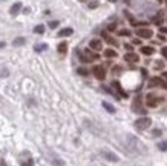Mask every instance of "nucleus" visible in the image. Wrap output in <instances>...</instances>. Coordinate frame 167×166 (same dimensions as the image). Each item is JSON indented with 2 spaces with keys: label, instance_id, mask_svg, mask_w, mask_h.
Masks as SVG:
<instances>
[{
  "label": "nucleus",
  "instance_id": "f257e3e1",
  "mask_svg": "<svg viewBox=\"0 0 167 166\" xmlns=\"http://www.w3.org/2000/svg\"><path fill=\"white\" fill-rule=\"evenodd\" d=\"M133 125H135V128L138 131H144V129H147V128L152 125V120L149 117H139V119L135 120Z\"/></svg>",
  "mask_w": 167,
  "mask_h": 166
},
{
  "label": "nucleus",
  "instance_id": "f03ea898",
  "mask_svg": "<svg viewBox=\"0 0 167 166\" xmlns=\"http://www.w3.org/2000/svg\"><path fill=\"white\" fill-rule=\"evenodd\" d=\"M161 100H163V98H161V97H157L155 94H147L146 103H147L149 108H157V106L160 105V101H161Z\"/></svg>",
  "mask_w": 167,
  "mask_h": 166
},
{
  "label": "nucleus",
  "instance_id": "7ed1b4c3",
  "mask_svg": "<svg viewBox=\"0 0 167 166\" xmlns=\"http://www.w3.org/2000/svg\"><path fill=\"white\" fill-rule=\"evenodd\" d=\"M129 140H130V148L135 151V152H146V149H144V146L141 145V142L138 138H135V137H132V135H129Z\"/></svg>",
  "mask_w": 167,
  "mask_h": 166
},
{
  "label": "nucleus",
  "instance_id": "20e7f679",
  "mask_svg": "<svg viewBox=\"0 0 167 166\" xmlns=\"http://www.w3.org/2000/svg\"><path fill=\"white\" fill-rule=\"evenodd\" d=\"M136 35L139 37V39H150V37L153 35V31L150 28H138Z\"/></svg>",
  "mask_w": 167,
  "mask_h": 166
},
{
  "label": "nucleus",
  "instance_id": "39448f33",
  "mask_svg": "<svg viewBox=\"0 0 167 166\" xmlns=\"http://www.w3.org/2000/svg\"><path fill=\"white\" fill-rule=\"evenodd\" d=\"M92 72L95 75V79H98V80H104L106 79V69L103 66H94Z\"/></svg>",
  "mask_w": 167,
  "mask_h": 166
},
{
  "label": "nucleus",
  "instance_id": "423d86ee",
  "mask_svg": "<svg viewBox=\"0 0 167 166\" xmlns=\"http://www.w3.org/2000/svg\"><path fill=\"white\" fill-rule=\"evenodd\" d=\"M89 48L94 49V51H101L103 49V42L100 39H92L89 42Z\"/></svg>",
  "mask_w": 167,
  "mask_h": 166
},
{
  "label": "nucleus",
  "instance_id": "0eeeda50",
  "mask_svg": "<svg viewBox=\"0 0 167 166\" xmlns=\"http://www.w3.org/2000/svg\"><path fill=\"white\" fill-rule=\"evenodd\" d=\"M101 155L104 157L106 160H109V161H118V160H120L117 155L113 154V152H110V151H106V149H104V151H101Z\"/></svg>",
  "mask_w": 167,
  "mask_h": 166
},
{
  "label": "nucleus",
  "instance_id": "6e6552de",
  "mask_svg": "<svg viewBox=\"0 0 167 166\" xmlns=\"http://www.w3.org/2000/svg\"><path fill=\"white\" fill-rule=\"evenodd\" d=\"M112 86H113L115 89H117V92L120 94V97H124V98L127 97V94H126V91H124V89L121 88V83H120L118 80H113V82H112Z\"/></svg>",
  "mask_w": 167,
  "mask_h": 166
},
{
  "label": "nucleus",
  "instance_id": "1a4fd4ad",
  "mask_svg": "<svg viewBox=\"0 0 167 166\" xmlns=\"http://www.w3.org/2000/svg\"><path fill=\"white\" fill-rule=\"evenodd\" d=\"M124 60L129 62V63H136V62L139 60V57H138L135 53H127V54L124 56Z\"/></svg>",
  "mask_w": 167,
  "mask_h": 166
},
{
  "label": "nucleus",
  "instance_id": "9d476101",
  "mask_svg": "<svg viewBox=\"0 0 167 166\" xmlns=\"http://www.w3.org/2000/svg\"><path fill=\"white\" fill-rule=\"evenodd\" d=\"M20 8H22V3H20V2L14 3V5L11 6V9H9V14H11V16H17L19 11H20Z\"/></svg>",
  "mask_w": 167,
  "mask_h": 166
},
{
  "label": "nucleus",
  "instance_id": "9b49d317",
  "mask_svg": "<svg viewBox=\"0 0 167 166\" xmlns=\"http://www.w3.org/2000/svg\"><path fill=\"white\" fill-rule=\"evenodd\" d=\"M141 53H143L144 56H152L153 53H155V49H153V46H141Z\"/></svg>",
  "mask_w": 167,
  "mask_h": 166
},
{
  "label": "nucleus",
  "instance_id": "f8f14e48",
  "mask_svg": "<svg viewBox=\"0 0 167 166\" xmlns=\"http://www.w3.org/2000/svg\"><path fill=\"white\" fill-rule=\"evenodd\" d=\"M118 54H117V51L115 49H112V48H107V49H104V57H107V59H113V57H117Z\"/></svg>",
  "mask_w": 167,
  "mask_h": 166
},
{
  "label": "nucleus",
  "instance_id": "ddd939ff",
  "mask_svg": "<svg viewBox=\"0 0 167 166\" xmlns=\"http://www.w3.org/2000/svg\"><path fill=\"white\" fill-rule=\"evenodd\" d=\"M72 32H74V29H72V28H65V29H60L58 37H69V35H72Z\"/></svg>",
  "mask_w": 167,
  "mask_h": 166
},
{
  "label": "nucleus",
  "instance_id": "4468645a",
  "mask_svg": "<svg viewBox=\"0 0 167 166\" xmlns=\"http://www.w3.org/2000/svg\"><path fill=\"white\" fill-rule=\"evenodd\" d=\"M57 51L60 54H65L66 51H68V43L66 42H61V43H58V46H57Z\"/></svg>",
  "mask_w": 167,
  "mask_h": 166
},
{
  "label": "nucleus",
  "instance_id": "2eb2a0df",
  "mask_svg": "<svg viewBox=\"0 0 167 166\" xmlns=\"http://www.w3.org/2000/svg\"><path fill=\"white\" fill-rule=\"evenodd\" d=\"M25 43H26V39H25V37H17V39H14V42H12L14 46H22Z\"/></svg>",
  "mask_w": 167,
  "mask_h": 166
},
{
  "label": "nucleus",
  "instance_id": "dca6fc26",
  "mask_svg": "<svg viewBox=\"0 0 167 166\" xmlns=\"http://www.w3.org/2000/svg\"><path fill=\"white\" fill-rule=\"evenodd\" d=\"M48 49V45L46 43H37L34 46V51H37V53H42V51H46Z\"/></svg>",
  "mask_w": 167,
  "mask_h": 166
},
{
  "label": "nucleus",
  "instance_id": "f3484780",
  "mask_svg": "<svg viewBox=\"0 0 167 166\" xmlns=\"http://www.w3.org/2000/svg\"><path fill=\"white\" fill-rule=\"evenodd\" d=\"M161 83H163V80H161L160 77H153V79L150 80L149 86H150V88H152V86H161Z\"/></svg>",
  "mask_w": 167,
  "mask_h": 166
},
{
  "label": "nucleus",
  "instance_id": "a211bd4d",
  "mask_svg": "<svg viewBox=\"0 0 167 166\" xmlns=\"http://www.w3.org/2000/svg\"><path fill=\"white\" fill-rule=\"evenodd\" d=\"M103 108H104L107 112H110V114H113V112H115V108H113L110 103H107V101H103Z\"/></svg>",
  "mask_w": 167,
  "mask_h": 166
},
{
  "label": "nucleus",
  "instance_id": "6ab92c4d",
  "mask_svg": "<svg viewBox=\"0 0 167 166\" xmlns=\"http://www.w3.org/2000/svg\"><path fill=\"white\" fill-rule=\"evenodd\" d=\"M103 37H104V40H106L109 45H117V40H115V39H112V37H109L106 32H103Z\"/></svg>",
  "mask_w": 167,
  "mask_h": 166
},
{
  "label": "nucleus",
  "instance_id": "aec40b11",
  "mask_svg": "<svg viewBox=\"0 0 167 166\" xmlns=\"http://www.w3.org/2000/svg\"><path fill=\"white\" fill-rule=\"evenodd\" d=\"M152 22H153V23H157V25H160V23L163 22V12H158V14L152 19Z\"/></svg>",
  "mask_w": 167,
  "mask_h": 166
},
{
  "label": "nucleus",
  "instance_id": "412c9836",
  "mask_svg": "<svg viewBox=\"0 0 167 166\" xmlns=\"http://www.w3.org/2000/svg\"><path fill=\"white\" fill-rule=\"evenodd\" d=\"M34 32L35 34H43L45 32V26H43V25H37V26L34 28Z\"/></svg>",
  "mask_w": 167,
  "mask_h": 166
},
{
  "label": "nucleus",
  "instance_id": "4be33fe9",
  "mask_svg": "<svg viewBox=\"0 0 167 166\" xmlns=\"http://www.w3.org/2000/svg\"><path fill=\"white\" fill-rule=\"evenodd\" d=\"M118 35H121V37H129L130 35V31L129 29H120L118 31Z\"/></svg>",
  "mask_w": 167,
  "mask_h": 166
},
{
  "label": "nucleus",
  "instance_id": "5701e85b",
  "mask_svg": "<svg viewBox=\"0 0 167 166\" xmlns=\"http://www.w3.org/2000/svg\"><path fill=\"white\" fill-rule=\"evenodd\" d=\"M158 149H160V151H167V140H164V142L158 143Z\"/></svg>",
  "mask_w": 167,
  "mask_h": 166
},
{
  "label": "nucleus",
  "instance_id": "b1692460",
  "mask_svg": "<svg viewBox=\"0 0 167 166\" xmlns=\"http://www.w3.org/2000/svg\"><path fill=\"white\" fill-rule=\"evenodd\" d=\"M98 5H100V2H98V0H92V2H89V5H87V6L91 8V9H95Z\"/></svg>",
  "mask_w": 167,
  "mask_h": 166
},
{
  "label": "nucleus",
  "instance_id": "393cba45",
  "mask_svg": "<svg viewBox=\"0 0 167 166\" xmlns=\"http://www.w3.org/2000/svg\"><path fill=\"white\" fill-rule=\"evenodd\" d=\"M22 166H34V160L31 157H28L26 161H22Z\"/></svg>",
  "mask_w": 167,
  "mask_h": 166
},
{
  "label": "nucleus",
  "instance_id": "a878e982",
  "mask_svg": "<svg viewBox=\"0 0 167 166\" xmlns=\"http://www.w3.org/2000/svg\"><path fill=\"white\" fill-rule=\"evenodd\" d=\"M77 72H78L80 75H87L89 74V71L86 68H78V69H77Z\"/></svg>",
  "mask_w": 167,
  "mask_h": 166
},
{
  "label": "nucleus",
  "instance_id": "bb28decb",
  "mask_svg": "<svg viewBox=\"0 0 167 166\" xmlns=\"http://www.w3.org/2000/svg\"><path fill=\"white\" fill-rule=\"evenodd\" d=\"M58 26V22L54 20V22H49V28H57Z\"/></svg>",
  "mask_w": 167,
  "mask_h": 166
},
{
  "label": "nucleus",
  "instance_id": "cd10ccee",
  "mask_svg": "<svg viewBox=\"0 0 167 166\" xmlns=\"http://www.w3.org/2000/svg\"><path fill=\"white\" fill-rule=\"evenodd\" d=\"M152 135H153V137H160V135H161V129H153Z\"/></svg>",
  "mask_w": 167,
  "mask_h": 166
},
{
  "label": "nucleus",
  "instance_id": "c85d7f7f",
  "mask_svg": "<svg viewBox=\"0 0 167 166\" xmlns=\"http://www.w3.org/2000/svg\"><path fill=\"white\" fill-rule=\"evenodd\" d=\"M161 54H163V57H164V59L167 60V48H166V46H164V48L161 49Z\"/></svg>",
  "mask_w": 167,
  "mask_h": 166
},
{
  "label": "nucleus",
  "instance_id": "c756f323",
  "mask_svg": "<svg viewBox=\"0 0 167 166\" xmlns=\"http://www.w3.org/2000/svg\"><path fill=\"white\" fill-rule=\"evenodd\" d=\"M163 65H164V63H163V62H161V60H160V62H157V63H155V66H157V69H163Z\"/></svg>",
  "mask_w": 167,
  "mask_h": 166
},
{
  "label": "nucleus",
  "instance_id": "7c9ffc66",
  "mask_svg": "<svg viewBox=\"0 0 167 166\" xmlns=\"http://www.w3.org/2000/svg\"><path fill=\"white\" fill-rule=\"evenodd\" d=\"M115 28H117V25H115V23H110L109 26H107V29H109V31H113Z\"/></svg>",
  "mask_w": 167,
  "mask_h": 166
},
{
  "label": "nucleus",
  "instance_id": "2f4dec72",
  "mask_svg": "<svg viewBox=\"0 0 167 166\" xmlns=\"http://www.w3.org/2000/svg\"><path fill=\"white\" fill-rule=\"evenodd\" d=\"M124 48H126L127 51H129V53H132V45H129V43H126V45H124Z\"/></svg>",
  "mask_w": 167,
  "mask_h": 166
},
{
  "label": "nucleus",
  "instance_id": "473e14b6",
  "mask_svg": "<svg viewBox=\"0 0 167 166\" xmlns=\"http://www.w3.org/2000/svg\"><path fill=\"white\" fill-rule=\"evenodd\" d=\"M0 166H9V164H8V163H6V161L2 158V160H0Z\"/></svg>",
  "mask_w": 167,
  "mask_h": 166
},
{
  "label": "nucleus",
  "instance_id": "72a5a7b5",
  "mask_svg": "<svg viewBox=\"0 0 167 166\" xmlns=\"http://www.w3.org/2000/svg\"><path fill=\"white\" fill-rule=\"evenodd\" d=\"M133 45H141V40H139V39H135V40H133Z\"/></svg>",
  "mask_w": 167,
  "mask_h": 166
},
{
  "label": "nucleus",
  "instance_id": "f704fd0d",
  "mask_svg": "<svg viewBox=\"0 0 167 166\" xmlns=\"http://www.w3.org/2000/svg\"><path fill=\"white\" fill-rule=\"evenodd\" d=\"M160 32H164V34H166V32H167V28H164V26L160 28Z\"/></svg>",
  "mask_w": 167,
  "mask_h": 166
},
{
  "label": "nucleus",
  "instance_id": "c9c22d12",
  "mask_svg": "<svg viewBox=\"0 0 167 166\" xmlns=\"http://www.w3.org/2000/svg\"><path fill=\"white\" fill-rule=\"evenodd\" d=\"M163 79H166V80H167V72H163Z\"/></svg>",
  "mask_w": 167,
  "mask_h": 166
},
{
  "label": "nucleus",
  "instance_id": "e433bc0d",
  "mask_svg": "<svg viewBox=\"0 0 167 166\" xmlns=\"http://www.w3.org/2000/svg\"><path fill=\"white\" fill-rule=\"evenodd\" d=\"M109 2H110V3H115V2H118V0H109Z\"/></svg>",
  "mask_w": 167,
  "mask_h": 166
},
{
  "label": "nucleus",
  "instance_id": "4c0bfd02",
  "mask_svg": "<svg viewBox=\"0 0 167 166\" xmlns=\"http://www.w3.org/2000/svg\"><path fill=\"white\" fill-rule=\"evenodd\" d=\"M80 2H86V0H80Z\"/></svg>",
  "mask_w": 167,
  "mask_h": 166
},
{
  "label": "nucleus",
  "instance_id": "58836bf2",
  "mask_svg": "<svg viewBox=\"0 0 167 166\" xmlns=\"http://www.w3.org/2000/svg\"><path fill=\"white\" fill-rule=\"evenodd\" d=\"M166 2H167V0H166Z\"/></svg>",
  "mask_w": 167,
  "mask_h": 166
}]
</instances>
